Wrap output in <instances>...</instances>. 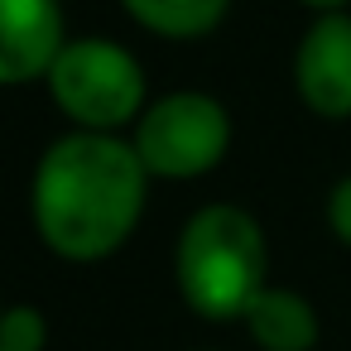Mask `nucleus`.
I'll list each match as a JSON object with an SVG mask.
<instances>
[{"mask_svg":"<svg viewBox=\"0 0 351 351\" xmlns=\"http://www.w3.org/2000/svg\"><path fill=\"white\" fill-rule=\"evenodd\" d=\"M135 154L159 178H197L231 145V116L202 92H173L135 121Z\"/></svg>","mask_w":351,"mask_h":351,"instance_id":"obj_4","label":"nucleus"},{"mask_svg":"<svg viewBox=\"0 0 351 351\" xmlns=\"http://www.w3.org/2000/svg\"><path fill=\"white\" fill-rule=\"evenodd\" d=\"M145 178L135 145L106 130L63 135L34 173V226L63 260H101L135 231Z\"/></svg>","mask_w":351,"mask_h":351,"instance_id":"obj_1","label":"nucleus"},{"mask_svg":"<svg viewBox=\"0 0 351 351\" xmlns=\"http://www.w3.org/2000/svg\"><path fill=\"white\" fill-rule=\"evenodd\" d=\"M245 327L265 351H313V341H317L313 303L289 289H260L245 308Z\"/></svg>","mask_w":351,"mask_h":351,"instance_id":"obj_7","label":"nucleus"},{"mask_svg":"<svg viewBox=\"0 0 351 351\" xmlns=\"http://www.w3.org/2000/svg\"><path fill=\"white\" fill-rule=\"evenodd\" d=\"M58 0H0V87H20L63 53Z\"/></svg>","mask_w":351,"mask_h":351,"instance_id":"obj_6","label":"nucleus"},{"mask_svg":"<svg viewBox=\"0 0 351 351\" xmlns=\"http://www.w3.org/2000/svg\"><path fill=\"white\" fill-rule=\"evenodd\" d=\"M173 269L193 313L221 322V317H245L250 298L265 289L269 250L250 212L231 202H212L188 217Z\"/></svg>","mask_w":351,"mask_h":351,"instance_id":"obj_2","label":"nucleus"},{"mask_svg":"<svg viewBox=\"0 0 351 351\" xmlns=\"http://www.w3.org/2000/svg\"><path fill=\"white\" fill-rule=\"evenodd\" d=\"M0 351H44V317L39 308H10L0 317Z\"/></svg>","mask_w":351,"mask_h":351,"instance_id":"obj_9","label":"nucleus"},{"mask_svg":"<svg viewBox=\"0 0 351 351\" xmlns=\"http://www.w3.org/2000/svg\"><path fill=\"white\" fill-rule=\"evenodd\" d=\"M293 82L317 116L327 121L351 116V20L346 15H322L303 34L293 58Z\"/></svg>","mask_w":351,"mask_h":351,"instance_id":"obj_5","label":"nucleus"},{"mask_svg":"<svg viewBox=\"0 0 351 351\" xmlns=\"http://www.w3.org/2000/svg\"><path fill=\"white\" fill-rule=\"evenodd\" d=\"M121 5L154 34H169V39H193V34H207L221 25L231 0H121Z\"/></svg>","mask_w":351,"mask_h":351,"instance_id":"obj_8","label":"nucleus"},{"mask_svg":"<svg viewBox=\"0 0 351 351\" xmlns=\"http://www.w3.org/2000/svg\"><path fill=\"white\" fill-rule=\"evenodd\" d=\"M303 5H322V10H332V5H341V0H303Z\"/></svg>","mask_w":351,"mask_h":351,"instance_id":"obj_11","label":"nucleus"},{"mask_svg":"<svg viewBox=\"0 0 351 351\" xmlns=\"http://www.w3.org/2000/svg\"><path fill=\"white\" fill-rule=\"evenodd\" d=\"M327 221H332V231L351 245V178H341V183L332 188V197H327Z\"/></svg>","mask_w":351,"mask_h":351,"instance_id":"obj_10","label":"nucleus"},{"mask_svg":"<svg viewBox=\"0 0 351 351\" xmlns=\"http://www.w3.org/2000/svg\"><path fill=\"white\" fill-rule=\"evenodd\" d=\"M49 92L82 130H116L145 116V73L140 63L106 39H73L49 68Z\"/></svg>","mask_w":351,"mask_h":351,"instance_id":"obj_3","label":"nucleus"},{"mask_svg":"<svg viewBox=\"0 0 351 351\" xmlns=\"http://www.w3.org/2000/svg\"><path fill=\"white\" fill-rule=\"evenodd\" d=\"M0 317H5V313H0Z\"/></svg>","mask_w":351,"mask_h":351,"instance_id":"obj_12","label":"nucleus"}]
</instances>
